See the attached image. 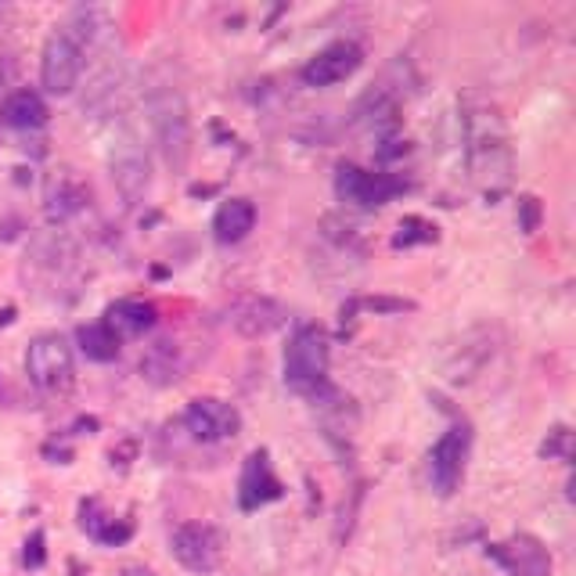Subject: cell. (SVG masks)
<instances>
[{
    "label": "cell",
    "mask_w": 576,
    "mask_h": 576,
    "mask_svg": "<svg viewBox=\"0 0 576 576\" xmlns=\"http://www.w3.org/2000/svg\"><path fill=\"white\" fill-rule=\"evenodd\" d=\"M144 112H148V126H152L155 148H159L162 162L170 170H184L195 148V130H191V108L180 94L177 83L152 80L144 90Z\"/></svg>",
    "instance_id": "obj_1"
},
{
    "label": "cell",
    "mask_w": 576,
    "mask_h": 576,
    "mask_svg": "<svg viewBox=\"0 0 576 576\" xmlns=\"http://www.w3.org/2000/svg\"><path fill=\"white\" fill-rule=\"evenodd\" d=\"M465 159L483 188L501 191L512 177V148L494 105H465Z\"/></svg>",
    "instance_id": "obj_2"
},
{
    "label": "cell",
    "mask_w": 576,
    "mask_h": 576,
    "mask_svg": "<svg viewBox=\"0 0 576 576\" xmlns=\"http://www.w3.org/2000/svg\"><path fill=\"white\" fill-rule=\"evenodd\" d=\"M328 364H332V342L317 324H303L285 350V386L303 396H321L328 389Z\"/></svg>",
    "instance_id": "obj_3"
},
{
    "label": "cell",
    "mask_w": 576,
    "mask_h": 576,
    "mask_svg": "<svg viewBox=\"0 0 576 576\" xmlns=\"http://www.w3.org/2000/svg\"><path fill=\"white\" fill-rule=\"evenodd\" d=\"M108 173H112V184H116L119 198L126 206H141L152 188V159H148V148L134 130H123V134L112 141L108 148Z\"/></svg>",
    "instance_id": "obj_4"
},
{
    "label": "cell",
    "mask_w": 576,
    "mask_h": 576,
    "mask_svg": "<svg viewBox=\"0 0 576 576\" xmlns=\"http://www.w3.org/2000/svg\"><path fill=\"white\" fill-rule=\"evenodd\" d=\"M26 375L40 393H65V389H72L76 368H72V346L65 342V335L44 332L29 342Z\"/></svg>",
    "instance_id": "obj_5"
},
{
    "label": "cell",
    "mask_w": 576,
    "mask_h": 576,
    "mask_svg": "<svg viewBox=\"0 0 576 576\" xmlns=\"http://www.w3.org/2000/svg\"><path fill=\"white\" fill-rule=\"evenodd\" d=\"M407 184L393 173H375V170H360L353 162H342L335 170V195L342 202H350L357 209H378L393 202Z\"/></svg>",
    "instance_id": "obj_6"
},
{
    "label": "cell",
    "mask_w": 576,
    "mask_h": 576,
    "mask_svg": "<svg viewBox=\"0 0 576 576\" xmlns=\"http://www.w3.org/2000/svg\"><path fill=\"white\" fill-rule=\"evenodd\" d=\"M83 76V47L65 29L47 36L40 54V83L47 94H72Z\"/></svg>",
    "instance_id": "obj_7"
},
{
    "label": "cell",
    "mask_w": 576,
    "mask_h": 576,
    "mask_svg": "<svg viewBox=\"0 0 576 576\" xmlns=\"http://www.w3.org/2000/svg\"><path fill=\"white\" fill-rule=\"evenodd\" d=\"M184 429H188L198 443H224L242 432V414H238L234 404H227V400L195 396V400L184 407Z\"/></svg>",
    "instance_id": "obj_8"
},
{
    "label": "cell",
    "mask_w": 576,
    "mask_h": 576,
    "mask_svg": "<svg viewBox=\"0 0 576 576\" xmlns=\"http://www.w3.org/2000/svg\"><path fill=\"white\" fill-rule=\"evenodd\" d=\"M468 436L465 425H450L440 440L432 443L429 450V483L440 497H450L461 486V476H465V458H468Z\"/></svg>",
    "instance_id": "obj_9"
},
{
    "label": "cell",
    "mask_w": 576,
    "mask_h": 576,
    "mask_svg": "<svg viewBox=\"0 0 576 576\" xmlns=\"http://www.w3.org/2000/svg\"><path fill=\"white\" fill-rule=\"evenodd\" d=\"M220 321L238 335H245V339H263V335L278 332L288 321V310L270 296H238L224 306Z\"/></svg>",
    "instance_id": "obj_10"
},
{
    "label": "cell",
    "mask_w": 576,
    "mask_h": 576,
    "mask_svg": "<svg viewBox=\"0 0 576 576\" xmlns=\"http://www.w3.org/2000/svg\"><path fill=\"white\" fill-rule=\"evenodd\" d=\"M170 555L188 573H213L220 566V533L213 526H206V522H184L170 537Z\"/></svg>",
    "instance_id": "obj_11"
},
{
    "label": "cell",
    "mask_w": 576,
    "mask_h": 576,
    "mask_svg": "<svg viewBox=\"0 0 576 576\" xmlns=\"http://www.w3.org/2000/svg\"><path fill=\"white\" fill-rule=\"evenodd\" d=\"M360 62H364L360 47L353 40H339V44H328L324 51H317L299 76H303L306 87H335V83L350 80L360 69Z\"/></svg>",
    "instance_id": "obj_12"
},
{
    "label": "cell",
    "mask_w": 576,
    "mask_h": 576,
    "mask_svg": "<svg viewBox=\"0 0 576 576\" xmlns=\"http://www.w3.org/2000/svg\"><path fill=\"white\" fill-rule=\"evenodd\" d=\"M281 497V479L270 468L267 450H252L242 465V479H238V504L245 512H256L263 504L278 501Z\"/></svg>",
    "instance_id": "obj_13"
},
{
    "label": "cell",
    "mask_w": 576,
    "mask_h": 576,
    "mask_svg": "<svg viewBox=\"0 0 576 576\" xmlns=\"http://www.w3.org/2000/svg\"><path fill=\"white\" fill-rule=\"evenodd\" d=\"M490 555H494L512 576H551L548 548H544L537 537H530V533H515L512 540L494 544Z\"/></svg>",
    "instance_id": "obj_14"
},
{
    "label": "cell",
    "mask_w": 576,
    "mask_h": 576,
    "mask_svg": "<svg viewBox=\"0 0 576 576\" xmlns=\"http://www.w3.org/2000/svg\"><path fill=\"white\" fill-rule=\"evenodd\" d=\"M256 227V206L249 198H227L213 216V238L220 245H238Z\"/></svg>",
    "instance_id": "obj_15"
},
{
    "label": "cell",
    "mask_w": 576,
    "mask_h": 576,
    "mask_svg": "<svg viewBox=\"0 0 576 576\" xmlns=\"http://www.w3.org/2000/svg\"><path fill=\"white\" fill-rule=\"evenodd\" d=\"M105 324L116 332V339H137L155 324V306L144 303V299H116V303L105 310Z\"/></svg>",
    "instance_id": "obj_16"
},
{
    "label": "cell",
    "mask_w": 576,
    "mask_h": 576,
    "mask_svg": "<svg viewBox=\"0 0 576 576\" xmlns=\"http://www.w3.org/2000/svg\"><path fill=\"white\" fill-rule=\"evenodd\" d=\"M83 206H87V188H83L80 180L69 177V173L51 180V188H47L44 195V216L51 224H65V220H72Z\"/></svg>",
    "instance_id": "obj_17"
},
{
    "label": "cell",
    "mask_w": 576,
    "mask_h": 576,
    "mask_svg": "<svg viewBox=\"0 0 576 576\" xmlns=\"http://www.w3.org/2000/svg\"><path fill=\"white\" fill-rule=\"evenodd\" d=\"M0 119L11 126V130H40L47 123V105L36 90H15L4 98L0 105Z\"/></svg>",
    "instance_id": "obj_18"
},
{
    "label": "cell",
    "mask_w": 576,
    "mask_h": 576,
    "mask_svg": "<svg viewBox=\"0 0 576 576\" xmlns=\"http://www.w3.org/2000/svg\"><path fill=\"white\" fill-rule=\"evenodd\" d=\"M180 360H177V346L173 342H155L148 346V353L141 357V375L152 382V386H173L180 378Z\"/></svg>",
    "instance_id": "obj_19"
},
{
    "label": "cell",
    "mask_w": 576,
    "mask_h": 576,
    "mask_svg": "<svg viewBox=\"0 0 576 576\" xmlns=\"http://www.w3.org/2000/svg\"><path fill=\"white\" fill-rule=\"evenodd\" d=\"M76 342H80V353L87 360H98V364H108V360L119 357V346L123 342L116 339V332L108 328L105 321H94V324H83L76 332Z\"/></svg>",
    "instance_id": "obj_20"
},
{
    "label": "cell",
    "mask_w": 576,
    "mask_h": 576,
    "mask_svg": "<svg viewBox=\"0 0 576 576\" xmlns=\"http://www.w3.org/2000/svg\"><path fill=\"white\" fill-rule=\"evenodd\" d=\"M83 530H87L90 537H98L101 544H123V540L134 533V526H130V522L108 519V515H90V519H83Z\"/></svg>",
    "instance_id": "obj_21"
},
{
    "label": "cell",
    "mask_w": 576,
    "mask_h": 576,
    "mask_svg": "<svg viewBox=\"0 0 576 576\" xmlns=\"http://www.w3.org/2000/svg\"><path fill=\"white\" fill-rule=\"evenodd\" d=\"M440 234H436V224L422 220V216H407L404 224H400V234L393 238L396 249H407V245H418V242H436Z\"/></svg>",
    "instance_id": "obj_22"
},
{
    "label": "cell",
    "mask_w": 576,
    "mask_h": 576,
    "mask_svg": "<svg viewBox=\"0 0 576 576\" xmlns=\"http://www.w3.org/2000/svg\"><path fill=\"white\" fill-rule=\"evenodd\" d=\"M569 443H573L569 429H566V425H558V429L548 432V440H544L540 454H544V458H562V461H569Z\"/></svg>",
    "instance_id": "obj_23"
},
{
    "label": "cell",
    "mask_w": 576,
    "mask_h": 576,
    "mask_svg": "<svg viewBox=\"0 0 576 576\" xmlns=\"http://www.w3.org/2000/svg\"><path fill=\"white\" fill-rule=\"evenodd\" d=\"M537 224H540V202L533 195H522L519 198V227L526 234H533L537 231Z\"/></svg>",
    "instance_id": "obj_24"
},
{
    "label": "cell",
    "mask_w": 576,
    "mask_h": 576,
    "mask_svg": "<svg viewBox=\"0 0 576 576\" xmlns=\"http://www.w3.org/2000/svg\"><path fill=\"white\" fill-rule=\"evenodd\" d=\"M44 558H47V551H44V533L36 530L33 537L26 540V555H22V562H26L29 569H40V566H44Z\"/></svg>",
    "instance_id": "obj_25"
},
{
    "label": "cell",
    "mask_w": 576,
    "mask_h": 576,
    "mask_svg": "<svg viewBox=\"0 0 576 576\" xmlns=\"http://www.w3.org/2000/svg\"><path fill=\"white\" fill-rule=\"evenodd\" d=\"M119 576H159V573H155V569H144V566H126Z\"/></svg>",
    "instance_id": "obj_26"
}]
</instances>
